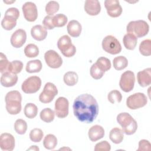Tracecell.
Listing matches in <instances>:
<instances>
[{"mask_svg": "<svg viewBox=\"0 0 151 151\" xmlns=\"http://www.w3.org/2000/svg\"><path fill=\"white\" fill-rule=\"evenodd\" d=\"M44 59L48 67L52 68H60L63 64V59L54 50H50L45 52Z\"/></svg>", "mask_w": 151, "mask_h": 151, "instance_id": "obj_11", "label": "cell"}, {"mask_svg": "<svg viewBox=\"0 0 151 151\" xmlns=\"http://www.w3.org/2000/svg\"><path fill=\"white\" fill-rule=\"evenodd\" d=\"M57 145V137L52 134H48L45 136L43 140V145L44 147L48 150L54 149Z\"/></svg>", "mask_w": 151, "mask_h": 151, "instance_id": "obj_27", "label": "cell"}, {"mask_svg": "<svg viewBox=\"0 0 151 151\" xmlns=\"http://www.w3.org/2000/svg\"><path fill=\"white\" fill-rule=\"evenodd\" d=\"M104 6L111 17H118L122 13V8L117 0H106L104 1Z\"/></svg>", "mask_w": 151, "mask_h": 151, "instance_id": "obj_14", "label": "cell"}, {"mask_svg": "<svg viewBox=\"0 0 151 151\" xmlns=\"http://www.w3.org/2000/svg\"><path fill=\"white\" fill-rule=\"evenodd\" d=\"M14 130L19 134H24L27 130V122L21 119H17L14 123Z\"/></svg>", "mask_w": 151, "mask_h": 151, "instance_id": "obj_34", "label": "cell"}, {"mask_svg": "<svg viewBox=\"0 0 151 151\" xmlns=\"http://www.w3.org/2000/svg\"><path fill=\"white\" fill-rule=\"evenodd\" d=\"M113 64L116 70H122L124 69L128 65L127 59L122 55L115 57L113 59Z\"/></svg>", "mask_w": 151, "mask_h": 151, "instance_id": "obj_28", "label": "cell"}, {"mask_svg": "<svg viewBox=\"0 0 151 151\" xmlns=\"http://www.w3.org/2000/svg\"><path fill=\"white\" fill-rule=\"evenodd\" d=\"M9 62L8 61L6 55L2 52L0 53V72L3 74L8 71V67L9 65Z\"/></svg>", "mask_w": 151, "mask_h": 151, "instance_id": "obj_42", "label": "cell"}, {"mask_svg": "<svg viewBox=\"0 0 151 151\" xmlns=\"http://www.w3.org/2000/svg\"><path fill=\"white\" fill-rule=\"evenodd\" d=\"M151 150L150 143L145 139H142L139 142V148L137 149V151H150Z\"/></svg>", "mask_w": 151, "mask_h": 151, "instance_id": "obj_45", "label": "cell"}, {"mask_svg": "<svg viewBox=\"0 0 151 151\" xmlns=\"http://www.w3.org/2000/svg\"><path fill=\"white\" fill-rule=\"evenodd\" d=\"M117 122L122 126L123 132L127 135H132L137 130V123L128 113L119 114L117 116Z\"/></svg>", "mask_w": 151, "mask_h": 151, "instance_id": "obj_3", "label": "cell"}, {"mask_svg": "<svg viewBox=\"0 0 151 151\" xmlns=\"http://www.w3.org/2000/svg\"><path fill=\"white\" fill-rule=\"evenodd\" d=\"M96 65L103 71H107L111 68V62L110 60L104 57L99 58L96 63Z\"/></svg>", "mask_w": 151, "mask_h": 151, "instance_id": "obj_36", "label": "cell"}, {"mask_svg": "<svg viewBox=\"0 0 151 151\" xmlns=\"http://www.w3.org/2000/svg\"><path fill=\"white\" fill-rule=\"evenodd\" d=\"M18 81L17 74H12L9 71L2 74L0 78V82L2 86L5 87H12L16 84Z\"/></svg>", "mask_w": 151, "mask_h": 151, "instance_id": "obj_19", "label": "cell"}, {"mask_svg": "<svg viewBox=\"0 0 151 151\" xmlns=\"http://www.w3.org/2000/svg\"><path fill=\"white\" fill-rule=\"evenodd\" d=\"M41 86V80L38 76H31L22 84L21 88L27 94H32L38 91Z\"/></svg>", "mask_w": 151, "mask_h": 151, "instance_id": "obj_8", "label": "cell"}, {"mask_svg": "<svg viewBox=\"0 0 151 151\" xmlns=\"http://www.w3.org/2000/svg\"><path fill=\"white\" fill-rule=\"evenodd\" d=\"M44 136L43 132L38 128L32 129L29 133V138L34 142H40Z\"/></svg>", "mask_w": 151, "mask_h": 151, "instance_id": "obj_39", "label": "cell"}, {"mask_svg": "<svg viewBox=\"0 0 151 151\" xmlns=\"http://www.w3.org/2000/svg\"><path fill=\"white\" fill-rule=\"evenodd\" d=\"M5 101L6 103V109L8 113L12 115H16L21 110L22 96L17 90L9 91L5 96Z\"/></svg>", "mask_w": 151, "mask_h": 151, "instance_id": "obj_2", "label": "cell"}, {"mask_svg": "<svg viewBox=\"0 0 151 151\" xmlns=\"http://www.w3.org/2000/svg\"><path fill=\"white\" fill-rule=\"evenodd\" d=\"M22 68L23 63L22 61L19 60H14L10 62L8 67V71L12 74H17L22 71Z\"/></svg>", "mask_w": 151, "mask_h": 151, "instance_id": "obj_37", "label": "cell"}, {"mask_svg": "<svg viewBox=\"0 0 151 151\" xmlns=\"http://www.w3.org/2000/svg\"><path fill=\"white\" fill-rule=\"evenodd\" d=\"M17 25V20L14 18L4 16L1 21V25L2 28L5 30H11Z\"/></svg>", "mask_w": 151, "mask_h": 151, "instance_id": "obj_33", "label": "cell"}, {"mask_svg": "<svg viewBox=\"0 0 151 151\" xmlns=\"http://www.w3.org/2000/svg\"><path fill=\"white\" fill-rule=\"evenodd\" d=\"M134 83L135 76L134 73L130 70H127L122 74L119 86L123 91L127 93L133 89Z\"/></svg>", "mask_w": 151, "mask_h": 151, "instance_id": "obj_9", "label": "cell"}, {"mask_svg": "<svg viewBox=\"0 0 151 151\" xmlns=\"http://www.w3.org/2000/svg\"><path fill=\"white\" fill-rule=\"evenodd\" d=\"M90 73L91 76L94 79L99 80V79H100L103 76L105 72L101 70L100 68H99V67L96 65V64L94 63L91 65L90 68Z\"/></svg>", "mask_w": 151, "mask_h": 151, "instance_id": "obj_41", "label": "cell"}, {"mask_svg": "<svg viewBox=\"0 0 151 151\" xmlns=\"http://www.w3.org/2000/svg\"><path fill=\"white\" fill-rule=\"evenodd\" d=\"M67 29L70 35L73 37H78L81 34L82 27L78 21L71 20L68 23Z\"/></svg>", "mask_w": 151, "mask_h": 151, "instance_id": "obj_22", "label": "cell"}, {"mask_svg": "<svg viewBox=\"0 0 151 151\" xmlns=\"http://www.w3.org/2000/svg\"><path fill=\"white\" fill-rule=\"evenodd\" d=\"M147 103V98L143 93H136L129 96L126 100L127 106L132 110L144 107Z\"/></svg>", "mask_w": 151, "mask_h": 151, "instance_id": "obj_7", "label": "cell"}, {"mask_svg": "<svg viewBox=\"0 0 151 151\" xmlns=\"http://www.w3.org/2000/svg\"><path fill=\"white\" fill-rule=\"evenodd\" d=\"M57 47L66 57H73L76 52V47L72 44L70 37L67 35H64L58 39Z\"/></svg>", "mask_w": 151, "mask_h": 151, "instance_id": "obj_5", "label": "cell"}, {"mask_svg": "<svg viewBox=\"0 0 151 151\" xmlns=\"http://www.w3.org/2000/svg\"><path fill=\"white\" fill-rule=\"evenodd\" d=\"M25 19L29 22L35 21L38 17V10L36 5L32 2H27L22 6Z\"/></svg>", "mask_w": 151, "mask_h": 151, "instance_id": "obj_13", "label": "cell"}, {"mask_svg": "<svg viewBox=\"0 0 151 151\" xmlns=\"http://www.w3.org/2000/svg\"><path fill=\"white\" fill-rule=\"evenodd\" d=\"M88 135L91 141L96 142L104 137V130L101 126L94 125L91 126L88 130Z\"/></svg>", "mask_w": 151, "mask_h": 151, "instance_id": "obj_20", "label": "cell"}, {"mask_svg": "<svg viewBox=\"0 0 151 151\" xmlns=\"http://www.w3.org/2000/svg\"><path fill=\"white\" fill-rule=\"evenodd\" d=\"M137 80L139 84L145 87L151 84V68H147L140 71L137 74Z\"/></svg>", "mask_w": 151, "mask_h": 151, "instance_id": "obj_18", "label": "cell"}, {"mask_svg": "<svg viewBox=\"0 0 151 151\" xmlns=\"http://www.w3.org/2000/svg\"><path fill=\"white\" fill-rule=\"evenodd\" d=\"M42 63L40 60L29 61L26 65V71L29 73H38L42 69Z\"/></svg>", "mask_w": 151, "mask_h": 151, "instance_id": "obj_25", "label": "cell"}, {"mask_svg": "<svg viewBox=\"0 0 151 151\" xmlns=\"http://www.w3.org/2000/svg\"><path fill=\"white\" fill-rule=\"evenodd\" d=\"M39 150V148L37 146H31V147H29V149H27V150Z\"/></svg>", "mask_w": 151, "mask_h": 151, "instance_id": "obj_47", "label": "cell"}, {"mask_svg": "<svg viewBox=\"0 0 151 151\" xmlns=\"http://www.w3.org/2000/svg\"><path fill=\"white\" fill-rule=\"evenodd\" d=\"M31 34L34 39L37 41H42L47 36V29L41 25H36L31 29Z\"/></svg>", "mask_w": 151, "mask_h": 151, "instance_id": "obj_21", "label": "cell"}, {"mask_svg": "<svg viewBox=\"0 0 151 151\" xmlns=\"http://www.w3.org/2000/svg\"><path fill=\"white\" fill-rule=\"evenodd\" d=\"M107 99L112 104H114L115 103H120L122 99V95L119 91L113 90L109 93Z\"/></svg>", "mask_w": 151, "mask_h": 151, "instance_id": "obj_40", "label": "cell"}, {"mask_svg": "<svg viewBox=\"0 0 151 151\" xmlns=\"http://www.w3.org/2000/svg\"><path fill=\"white\" fill-rule=\"evenodd\" d=\"M15 1H12V2H7V1H4V2H5V3H12V2H14Z\"/></svg>", "mask_w": 151, "mask_h": 151, "instance_id": "obj_48", "label": "cell"}, {"mask_svg": "<svg viewBox=\"0 0 151 151\" xmlns=\"http://www.w3.org/2000/svg\"><path fill=\"white\" fill-rule=\"evenodd\" d=\"M110 149L111 146L106 140H103L97 143L94 147L95 151H110Z\"/></svg>", "mask_w": 151, "mask_h": 151, "instance_id": "obj_43", "label": "cell"}, {"mask_svg": "<svg viewBox=\"0 0 151 151\" xmlns=\"http://www.w3.org/2000/svg\"><path fill=\"white\" fill-rule=\"evenodd\" d=\"M53 24L55 27H62L66 25L68 19L63 14H58L53 17Z\"/></svg>", "mask_w": 151, "mask_h": 151, "instance_id": "obj_35", "label": "cell"}, {"mask_svg": "<svg viewBox=\"0 0 151 151\" xmlns=\"http://www.w3.org/2000/svg\"><path fill=\"white\" fill-rule=\"evenodd\" d=\"M60 8L59 4L55 1H51L48 2L45 6V12L48 15L51 16L55 14Z\"/></svg>", "mask_w": 151, "mask_h": 151, "instance_id": "obj_38", "label": "cell"}, {"mask_svg": "<svg viewBox=\"0 0 151 151\" xmlns=\"http://www.w3.org/2000/svg\"><path fill=\"white\" fill-rule=\"evenodd\" d=\"M27 40V33L22 29H18L11 37V44L15 48L21 47L25 42Z\"/></svg>", "mask_w": 151, "mask_h": 151, "instance_id": "obj_15", "label": "cell"}, {"mask_svg": "<svg viewBox=\"0 0 151 151\" xmlns=\"http://www.w3.org/2000/svg\"><path fill=\"white\" fill-rule=\"evenodd\" d=\"M74 114L80 122L92 123L99 113V106L95 98L89 94H83L76 97L73 103Z\"/></svg>", "mask_w": 151, "mask_h": 151, "instance_id": "obj_1", "label": "cell"}, {"mask_svg": "<svg viewBox=\"0 0 151 151\" xmlns=\"http://www.w3.org/2000/svg\"><path fill=\"white\" fill-rule=\"evenodd\" d=\"M139 51L144 56L151 55V40L146 39L141 42L139 45Z\"/></svg>", "mask_w": 151, "mask_h": 151, "instance_id": "obj_31", "label": "cell"}, {"mask_svg": "<svg viewBox=\"0 0 151 151\" xmlns=\"http://www.w3.org/2000/svg\"><path fill=\"white\" fill-rule=\"evenodd\" d=\"M53 17L47 15L45 17L42 21V24L44 25V27L48 29H52L55 27L53 24Z\"/></svg>", "mask_w": 151, "mask_h": 151, "instance_id": "obj_46", "label": "cell"}, {"mask_svg": "<svg viewBox=\"0 0 151 151\" xmlns=\"http://www.w3.org/2000/svg\"><path fill=\"white\" fill-rule=\"evenodd\" d=\"M69 102L64 97H58L55 102V114L58 117L63 119L68 114Z\"/></svg>", "mask_w": 151, "mask_h": 151, "instance_id": "obj_12", "label": "cell"}, {"mask_svg": "<svg viewBox=\"0 0 151 151\" xmlns=\"http://www.w3.org/2000/svg\"><path fill=\"white\" fill-rule=\"evenodd\" d=\"M58 94L57 87L52 83L48 82L45 84L43 91L39 96V100L42 103H49L52 101Z\"/></svg>", "mask_w": 151, "mask_h": 151, "instance_id": "obj_10", "label": "cell"}, {"mask_svg": "<svg viewBox=\"0 0 151 151\" xmlns=\"http://www.w3.org/2000/svg\"><path fill=\"white\" fill-rule=\"evenodd\" d=\"M55 112L50 108H45L40 114V119L44 122L50 123L54 119Z\"/></svg>", "mask_w": 151, "mask_h": 151, "instance_id": "obj_30", "label": "cell"}, {"mask_svg": "<svg viewBox=\"0 0 151 151\" xmlns=\"http://www.w3.org/2000/svg\"><path fill=\"white\" fill-rule=\"evenodd\" d=\"M126 31L128 33L133 34L137 38H140L147 34L149 31V26L144 20L132 21L127 24Z\"/></svg>", "mask_w": 151, "mask_h": 151, "instance_id": "obj_4", "label": "cell"}, {"mask_svg": "<svg viewBox=\"0 0 151 151\" xmlns=\"http://www.w3.org/2000/svg\"><path fill=\"white\" fill-rule=\"evenodd\" d=\"M24 112L27 117L29 119H33L37 115L38 108L34 103H29L25 106Z\"/></svg>", "mask_w": 151, "mask_h": 151, "instance_id": "obj_29", "label": "cell"}, {"mask_svg": "<svg viewBox=\"0 0 151 151\" xmlns=\"http://www.w3.org/2000/svg\"><path fill=\"white\" fill-rule=\"evenodd\" d=\"M84 10L90 15H98L101 11V6L97 0H87L84 3Z\"/></svg>", "mask_w": 151, "mask_h": 151, "instance_id": "obj_17", "label": "cell"}, {"mask_svg": "<svg viewBox=\"0 0 151 151\" xmlns=\"http://www.w3.org/2000/svg\"><path fill=\"white\" fill-rule=\"evenodd\" d=\"M63 80L66 85L68 86H73L77 83L78 76L76 72L68 71L64 74Z\"/></svg>", "mask_w": 151, "mask_h": 151, "instance_id": "obj_26", "label": "cell"}, {"mask_svg": "<svg viewBox=\"0 0 151 151\" xmlns=\"http://www.w3.org/2000/svg\"><path fill=\"white\" fill-rule=\"evenodd\" d=\"M109 138L112 142L115 144L120 143L124 138L123 132L122 130L119 127H114L112 129L109 133Z\"/></svg>", "mask_w": 151, "mask_h": 151, "instance_id": "obj_24", "label": "cell"}, {"mask_svg": "<svg viewBox=\"0 0 151 151\" xmlns=\"http://www.w3.org/2000/svg\"><path fill=\"white\" fill-rule=\"evenodd\" d=\"M102 48L107 52L115 55L122 51V46L118 40L113 35H107L102 41Z\"/></svg>", "mask_w": 151, "mask_h": 151, "instance_id": "obj_6", "label": "cell"}, {"mask_svg": "<svg viewBox=\"0 0 151 151\" xmlns=\"http://www.w3.org/2000/svg\"><path fill=\"white\" fill-rule=\"evenodd\" d=\"M24 54L28 58L35 57L39 54V48L35 44H29L24 48Z\"/></svg>", "mask_w": 151, "mask_h": 151, "instance_id": "obj_32", "label": "cell"}, {"mask_svg": "<svg viewBox=\"0 0 151 151\" xmlns=\"http://www.w3.org/2000/svg\"><path fill=\"white\" fill-rule=\"evenodd\" d=\"M4 16L14 18L16 20H17L19 18V11L17 8L11 7V8H8L5 11Z\"/></svg>", "mask_w": 151, "mask_h": 151, "instance_id": "obj_44", "label": "cell"}, {"mask_svg": "<svg viewBox=\"0 0 151 151\" xmlns=\"http://www.w3.org/2000/svg\"><path fill=\"white\" fill-rule=\"evenodd\" d=\"M137 42V38L132 34L127 33L123 38V42L124 47L129 50H133L135 48Z\"/></svg>", "mask_w": 151, "mask_h": 151, "instance_id": "obj_23", "label": "cell"}, {"mask_svg": "<svg viewBox=\"0 0 151 151\" xmlns=\"http://www.w3.org/2000/svg\"><path fill=\"white\" fill-rule=\"evenodd\" d=\"M0 147L4 151H12L15 147V138L10 133H4L0 136Z\"/></svg>", "mask_w": 151, "mask_h": 151, "instance_id": "obj_16", "label": "cell"}]
</instances>
